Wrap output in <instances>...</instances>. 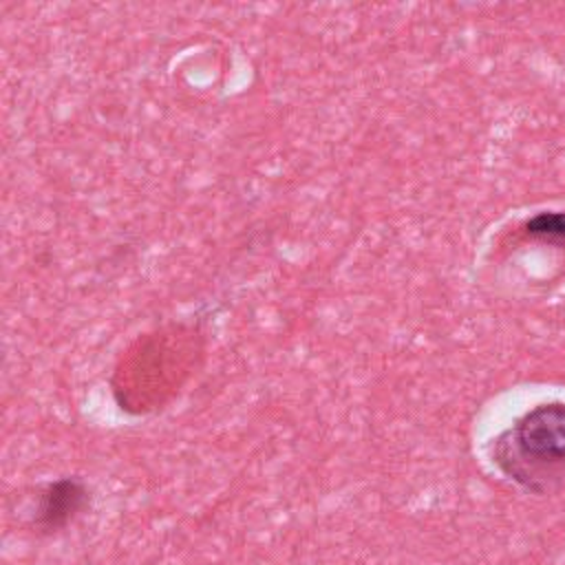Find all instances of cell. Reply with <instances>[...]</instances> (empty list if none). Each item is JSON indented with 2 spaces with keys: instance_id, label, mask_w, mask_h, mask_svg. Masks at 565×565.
Returning <instances> with one entry per match:
<instances>
[{
  "instance_id": "obj_3",
  "label": "cell",
  "mask_w": 565,
  "mask_h": 565,
  "mask_svg": "<svg viewBox=\"0 0 565 565\" xmlns=\"http://www.w3.org/2000/svg\"><path fill=\"white\" fill-rule=\"evenodd\" d=\"M525 230L534 236L565 238V212H541L527 221Z\"/></svg>"
},
{
  "instance_id": "obj_2",
  "label": "cell",
  "mask_w": 565,
  "mask_h": 565,
  "mask_svg": "<svg viewBox=\"0 0 565 565\" xmlns=\"http://www.w3.org/2000/svg\"><path fill=\"white\" fill-rule=\"evenodd\" d=\"M90 505V490L77 477H60L44 483L35 497L31 527L35 534L53 536L66 530Z\"/></svg>"
},
{
  "instance_id": "obj_1",
  "label": "cell",
  "mask_w": 565,
  "mask_h": 565,
  "mask_svg": "<svg viewBox=\"0 0 565 565\" xmlns=\"http://www.w3.org/2000/svg\"><path fill=\"white\" fill-rule=\"evenodd\" d=\"M492 461L512 481L545 490L565 475V402L523 413L492 444Z\"/></svg>"
}]
</instances>
